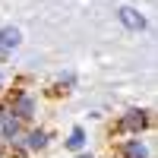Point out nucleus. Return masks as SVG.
<instances>
[{"mask_svg": "<svg viewBox=\"0 0 158 158\" xmlns=\"http://www.w3.org/2000/svg\"><path fill=\"white\" fill-rule=\"evenodd\" d=\"M117 19H120V25L127 32H142L146 29V16L139 10H133V6H120L117 10Z\"/></svg>", "mask_w": 158, "mask_h": 158, "instance_id": "f257e3e1", "label": "nucleus"}, {"mask_svg": "<svg viewBox=\"0 0 158 158\" xmlns=\"http://www.w3.org/2000/svg\"><path fill=\"white\" fill-rule=\"evenodd\" d=\"M146 127H149V114H146V111H139V108L127 111V114H123V120H120V130H127V133H142Z\"/></svg>", "mask_w": 158, "mask_h": 158, "instance_id": "f03ea898", "label": "nucleus"}, {"mask_svg": "<svg viewBox=\"0 0 158 158\" xmlns=\"http://www.w3.org/2000/svg\"><path fill=\"white\" fill-rule=\"evenodd\" d=\"M35 111H38V101L32 95H19L13 101V108H10V114L16 117V120H29V117H35Z\"/></svg>", "mask_w": 158, "mask_h": 158, "instance_id": "7ed1b4c3", "label": "nucleus"}, {"mask_svg": "<svg viewBox=\"0 0 158 158\" xmlns=\"http://www.w3.org/2000/svg\"><path fill=\"white\" fill-rule=\"evenodd\" d=\"M22 44V32L16 25H3L0 29V54H10V51H16Z\"/></svg>", "mask_w": 158, "mask_h": 158, "instance_id": "20e7f679", "label": "nucleus"}, {"mask_svg": "<svg viewBox=\"0 0 158 158\" xmlns=\"http://www.w3.org/2000/svg\"><path fill=\"white\" fill-rule=\"evenodd\" d=\"M123 155L127 158H149V146L142 139H127L123 142Z\"/></svg>", "mask_w": 158, "mask_h": 158, "instance_id": "39448f33", "label": "nucleus"}, {"mask_svg": "<svg viewBox=\"0 0 158 158\" xmlns=\"http://www.w3.org/2000/svg\"><path fill=\"white\" fill-rule=\"evenodd\" d=\"M48 139H51V136L44 133V130H32V133L25 136V146H29L32 152H38V149H44V146H48Z\"/></svg>", "mask_w": 158, "mask_h": 158, "instance_id": "423d86ee", "label": "nucleus"}, {"mask_svg": "<svg viewBox=\"0 0 158 158\" xmlns=\"http://www.w3.org/2000/svg\"><path fill=\"white\" fill-rule=\"evenodd\" d=\"M82 146H85V130H82V127H73V130H70V139H67V149L82 152Z\"/></svg>", "mask_w": 158, "mask_h": 158, "instance_id": "0eeeda50", "label": "nucleus"}, {"mask_svg": "<svg viewBox=\"0 0 158 158\" xmlns=\"http://www.w3.org/2000/svg\"><path fill=\"white\" fill-rule=\"evenodd\" d=\"M57 82H60V85H76V76L67 70V73H60V76H57Z\"/></svg>", "mask_w": 158, "mask_h": 158, "instance_id": "6e6552de", "label": "nucleus"}, {"mask_svg": "<svg viewBox=\"0 0 158 158\" xmlns=\"http://www.w3.org/2000/svg\"><path fill=\"white\" fill-rule=\"evenodd\" d=\"M76 158H95V155H92V152H79Z\"/></svg>", "mask_w": 158, "mask_h": 158, "instance_id": "1a4fd4ad", "label": "nucleus"}, {"mask_svg": "<svg viewBox=\"0 0 158 158\" xmlns=\"http://www.w3.org/2000/svg\"><path fill=\"white\" fill-rule=\"evenodd\" d=\"M0 89H3V76H0Z\"/></svg>", "mask_w": 158, "mask_h": 158, "instance_id": "9d476101", "label": "nucleus"}]
</instances>
